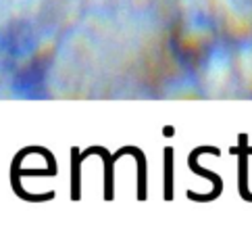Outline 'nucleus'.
<instances>
[{
    "mask_svg": "<svg viewBox=\"0 0 252 236\" xmlns=\"http://www.w3.org/2000/svg\"><path fill=\"white\" fill-rule=\"evenodd\" d=\"M246 140L248 136L246 134H240V195L242 198L252 203V195H248V186H246V167H248V161H246Z\"/></svg>",
    "mask_w": 252,
    "mask_h": 236,
    "instance_id": "4",
    "label": "nucleus"
},
{
    "mask_svg": "<svg viewBox=\"0 0 252 236\" xmlns=\"http://www.w3.org/2000/svg\"><path fill=\"white\" fill-rule=\"evenodd\" d=\"M123 155H133L138 163V201H146V157L136 147H123L113 155V161L121 159Z\"/></svg>",
    "mask_w": 252,
    "mask_h": 236,
    "instance_id": "2",
    "label": "nucleus"
},
{
    "mask_svg": "<svg viewBox=\"0 0 252 236\" xmlns=\"http://www.w3.org/2000/svg\"><path fill=\"white\" fill-rule=\"evenodd\" d=\"M173 134H175L173 128H165V136H173Z\"/></svg>",
    "mask_w": 252,
    "mask_h": 236,
    "instance_id": "6",
    "label": "nucleus"
},
{
    "mask_svg": "<svg viewBox=\"0 0 252 236\" xmlns=\"http://www.w3.org/2000/svg\"><path fill=\"white\" fill-rule=\"evenodd\" d=\"M202 153H211V155L219 157V155H221V151H219V149H215V147H198V149L192 151L190 159H188V165H190L192 171L200 174V176L206 178V180H211V182H213V190H211V195H196L194 190H188L186 197H188V198H192V201H198V203H209V201H215V198H217V197L223 193V182H221V178L215 174V171L204 169V167L198 165V155H202Z\"/></svg>",
    "mask_w": 252,
    "mask_h": 236,
    "instance_id": "1",
    "label": "nucleus"
},
{
    "mask_svg": "<svg viewBox=\"0 0 252 236\" xmlns=\"http://www.w3.org/2000/svg\"><path fill=\"white\" fill-rule=\"evenodd\" d=\"M173 198V149H165V201Z\"/></svg>",
    "mask_w": 252,
    "mask_h": 236,
    "instance_id": "5",
    "label": "nucleus"
},
{
    "mask_svg": "<svg viewBox=\"0 0 252 236\" xmlns=\"http://www.w3.org/2000/svg\"><path fill=\"white\" fill-rule=\"evenodd\" d=\"M82 155H79V149L73 147L71 149V201H79L82 198Z\"/></svg>",
    "mask_w": 252,
    "mask_h": 236,
    "instance_id": "3",
    "label": "nucleus"
}]
</instances>
